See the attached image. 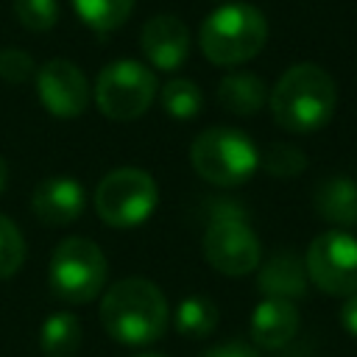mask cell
I'll return each mask as SVG.
<instances>
[{"label":"cell","instance_id":"6da1fadb","mask_svg":"<svg viewBox=\"0 0 357 357\" xmlns=\"http://www.w3.org/2000/svg\"><path fill=\"white\" fill-rule=\"evenodd\" d=\"M337 103L332 75L318 64H293L282 73L268 95V106L279 128L290 134H312L324 128Z\"/></svg>","mask_w":357,"mask_h":357},{"label":"cell","instance_id":"7a4b0ae2","mask_svg":"<svg viewBox=\"0 0 357 357\" xmlns=\"http://www.w3.org/2000/svg\"><path fill=\"white\" fill-rule=\"evenodd\" d=\"M100 324L112 340L145 346L165 335L167 301L153 282L131 276L106 290L100 301Z\"/></svg>","mask_w":357,"mask_h":357},{"label":"cell","instance_id":"3957f363","mask_svg":"<svg viewBox=\"0 0 357 357\" xmlns=\"http://www.w3.org/2000/svg\"><path fill=\"white\" fill-rule=\"evenodd\" d=\"M268 39V22L248 3H223L215 8L198 33L204 56L218 67H234L254 59Z\"/></svg>","mask_w":357,"mask_h":357},{"label":"cell","instance_id":"277c9868","mask_svg":"<svg viewBox=\"0 0 357 357\" xmlns=\"http://www.w3.org/2000/svg\"><path fill=\"white\" fill-rule=\"evenodd\" d=\"M204 257L223 276H245L259 268V237L248 226V215L229 198H212V218L204 231Z\"/></svg>","mask_w":357,"mask_h":357},{"label":"cell","instance_id":"5b68a950","mask_svg":"<svg viewBox=\"0 0 357 357\" xmlns=\"http://www.w3.org/2000/svg\"><path fill=\"white\" fill-rule=\"evenodd\" d=\"M190 162L201 178L218 187L243 184L259 165L257 145L237 128H206L190 145Z\"/></svg>","mask_w":357,"mask_h":357},{"label":"cell","instance_id":"8992f818","mask_svg":"<svg viewBox=\"0 0 357 357\" xmlns=\"http://www.w3.org/2000/svg\"><path fill=\"white\" fill-rule=\"evenodd\" d=\"M50 290L70 304H86L106 284V257L89 237H67L50 254Z\"/></svg>","mask_w":357,"mask_h":357},{"label":"cell","instance_id":"52a82bcc","mask_svg":"<svg viewBox=\"0 0 357 357\" xmlns=\"http://www.w3.org/2000/svg\"><path fill=\"white\" fill-rule=\"evenodd\" d=\"M159 201V187L139 167H117L106 173L95 190V212L112 229H134L145 223Z\"/></svg>","mask_w":357,"mask_h":357},{"label":"cell","instance_id":"ba28073f","mask_svg":"<svg viewBox=\"0 0 357 357\" xmlns=\"http://www.w3.org/2000/svg\"><path fill=\"white\" fill-rule=\"evenodd\" d=\"M156 75L134 59H117L98 73L95 103L109 120H137L153 103Z\"/></svg>","mask_w":357,"mask_h":357},{"label":"cell","instance_id":"9c48e42d","mask_svg":"<svg viewBox=\"0 0 357 357\" xmlns=\"http://www.w3.org/2000/svg\"><path fill=\"white\" fill-rule=\"evenodd\" d=\"M307 279L326 296H351L357 290V237L329 229L318 234L304 257Z\"/></svg>","mask_w":357,"mask_h":357},{"label":"cell","instance_id":"30bf717a","mask_svg":"<svg viewBox=\"0 0 357 357\" xmlns=\"http://www.w3.org/2000/svg\"><path fill=\"white\" fill-rule=\"evenodd\" d=\"M36 92L53 117H78L89 106V84L81 67L67 59H50L36 70Z\"/></svg>","mask_w":357,"mask_h":357},{"label":"cell","instance_id":"8fae6325","mask_svg":"<svg viewBox=\"0 0 357 357\" xmlns=\"http://www.w3.org/2000/svg\"><path fill=\"white\" fill-rule=\"evenodd\" d=\"M139 47L156 70H178L190 53V31L176 14H156L142 25Z\"/></svg>","mask_w":357,"mask_h":357},{"label":"cell","instance_id":"7c38bea8","mask_svg":"<svg viewBox=\"0 0 357 357\" xmlns=\"http://www.w3.org/2000/svg\"><path fill=\"white\" fill-rule=\"evenodd\" d=\"M86 206L84 187L70 176L42 178L31 192V212L45 226H70Z\"/></svg>","mask_w":357,"mask_h":357},{"label":"cell","instance_id":"4fadbf2b","mask_svg":"<svg viewBox=\"0 0 357 357\" xmlns=\"http://www.w3.org/2000/svg\"><path fill=\"white\" fill-rule=\"evenodd\" d=\"M298 310L284 298H262L251 312V337L262 349H282L298 332Z\"/></svg>","mask_w":357,"mask_h":357},{"label":"cell","instance_id":"5bb4252c","mask_svg":"<svg viewBox=\"0 0 357 357\" xmlns=\"http://www.w3.org/2000/svg\"><path fill=\"white\" fill-rule=\"evenodd\" d=\"M257 284L265 298L296 301L307 293V268L293 251H279L259 268Z\"/></svg>","mask_w":357,"mask_h":357},{"label":"cell","instance_id":"9a60e30c","mask_svg":"<svg viewBox=\"0 0 357 357\" xmlns=\"http://www.w3.org/2000/svg\"><path fill=\"white\" fill-rule=\"evenodd\" d=\"M315 212L335 223L340 231L357 229V184L346 176H329L324 178L312 192Z\"/></svg>","mask_w":357,"mask_h":357},{"label":"cell","instance_id":"2e32d148","mask_svg":"<svg viewBox=\"0 0 357 357\" xmlns=\"http://www.w3.org/2000/svg\"><path fill=\"white\" fill-rule=\"evenodd\" d=\"M218 100L226 112L248 117L268 103L265 81L254 73H229L218 84Z\"/></svg>","mask_w":357,"mask_h":357},{"label":"cell","instance_id":"e0dca14e","mask_svg":"<svg viewBox=\"0 0 357 357\" xmlns=\"http://www.w3.org/2000/svg\"><path fill=\"white\" fill-rule=\"evenodd\" d=\"M45 357H73L81 349V321L73 312H53L39 332Z\"/></svg>","mask_w":357,"mask_h":357},{"label":"cell","instance_id":"ac0fdd59","mask_svg":"<svg viewBox=\"0 0 357 357\" xmlns=\"http://www.w3.org/2000/svg\"><path fill=\"white\" fill-rule=\"evenodd\" d=\"M81 22L98 33H109L120 28L134 11V0H73Z\"/></svg>","mask_w":357,"mask_h":357},{"label":"cell","instance_id":"d6986e66","mask_svg":"<svg viewBox=\"0 0 357 357\" xmlns=\"http://www.w3.org/2000/svg\"><path fill=\"white\" fill-rule=\"evenodd\" d=\"M218 326V307L206 296H187L176 310V329L184 337H206Z\"/></svg>","mask_w":357,"mask_h":357},{"label":"cell","instance_id":"ffe728a7","mask_svg":"<svg viewBox=\"0 0 357 357\" xmlns=\"http://www.w3.org/2000/svg\"><path fill=\"white\" fill-rule=\"evenodd\" d=\"M159 103L162 109L176 117V120H192L201 114L204 106V95L198 89V84H192L190 78H173L162 86L159 92Z\"/></svg>","mask_w":357,"mask_h":357},{"label":"cell","instance_id":"44dd1931","mask_svg":"<svg viewBox=\"0 0 357 357\" xmlns=\"http://www.w3.org/2000/svg\"><path fill=\"white\" fill-rule=\"evenodd\" d=\"M259 165L276 176V178H293L298 173H304L307 167V156L301 148L290 145V142H273L262 156H259Z\"/></svg>","mask_w":357,"mask_h":357},{"label":"cell","instance_id":"7402d4cb","mask_svg":"<svg viewBox=\"0 0 357 357\" xmlns=\"http://www.w3.org/2000/svg\"><path fill=\"white\" fill-rule=\"evenodd\" d=\"M25 262V240L17 223L0 215V279L14 276Z\"/></svg>","mask_w":357,"mask_h":357},{"label":"cell","instance_id":"603a6c76","mask_svg":"<svg viewBox=\"0 0 357 357\" xmlns=\"http://www.w3.org/2000/svg\"><path fill=\"white\" fill-rule=\"evenodd\" d=\"M14 14L28 31H50L59 20V0H14Z\"/></svg>","mask_w":357,"mask_h":357},{"label":"cell","instance_id":"cb8c5ba5","mask_svg":"<svg viewBox=\"0 0 357 357\" xmlns=\"http://www.w3.org/2000/svg\"><path fill=\"white\" fill-rule=\"evenodd\" d=\"M36 75V64L33 59L20 50V47H6L0 50V78L8 84H25Z\"/></svg>","mask_w":357,"mask_h":357},{"label":"cell","instance_id":"d4e9b609","mask_svg":"<svg viewBox=\"0 0 357 357\" xmlns=\"http://www.w3.org/2000/svg\"><path fill=\"white\" fill-rule=\"evenodd\" d=\"M201 357H259L248 343H240V340H229V343H218L212 346L209 351H204Z\"/></svg>","mask_w":357,"mask_h":357},{"label":"cell","instance_id":"484cf974","mask_svg":"<svg viewBox=\"0 0 357 357\" xmlns=\"http://www.w3.org/2000/svg\"><path fill=\"white\" fill-rule=\"evenodd\" d=\"M340 324L346 326V332H351L357 337V290L351 296H346L343 310H340Z\"/></svg>","mask_w":357,"mask_h":357},{"label":"cell","instance_id":"4316f807","mask_svg":"<svg viewBox=\"0 0 357 357\" xmlns=\"http://www.w3.org/2000/svg\"><path fill=\"white\" fill-rule=\"evenodd\" d=\"M6 181H8V165H6V159L0 156V195H3V190H6Z\"/></svg>","mask_w":357,"mask_h":357},{"label":"cell","instance_id":"83f0119b","mask_svg":"<svg viewBox=\"0 0 357 357\" xmlns=\"http://www.w3.org/2000/svg\"><path fill=\"white\" fill-rule=\"evenodd\" d=\"M137 357H162V354H151V351H145V354H137Z\"/></svg>","mask_w":357,"mask_h":357}]
</instances>
